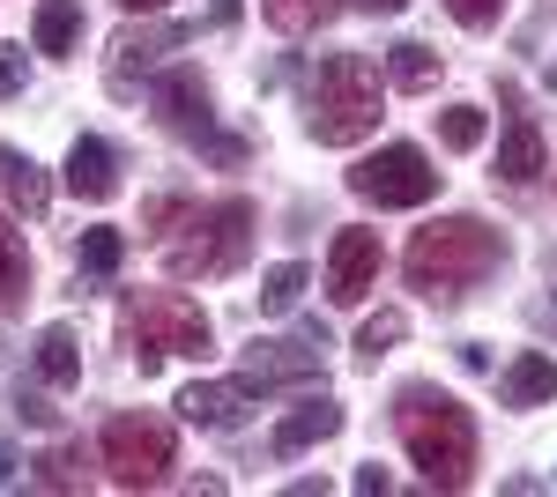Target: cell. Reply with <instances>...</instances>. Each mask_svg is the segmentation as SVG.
I'll return each mask as SVG.
<instances>
[{
  "instance_id": "cell-1",
  "label": "cell",
  "mask_w": 557,
  "mask_h": 497,
  "mask_svg": "<svg viewBox=\"0 0 557 497\" xmlns=\"http://www.w3.org/2000/svg\"><path fill=\"white\" fill-rule=\"evenodd\" d=\"M394 431H401V446L409 460L424 468L431 490H469L475 475V415L454 401V394H438V386H401L394 394Z\"/></svg>"
},
{
  "instance_id": "cell-2",
  "label": "cell",
  "mask_w": 557,
  "mask_h": 497,
  "mask_svg": "<svg viewBox=\"0 0 557 497\" xmlns=\"http://www.w3.org/2000/svg\"><path fill=\"white\" fill-rule=\"evenodd\" d=\"M498 260H506V231H491L483 215H438V223H424L409 238L401 275L431 297H461L469 283L498 275Z\"/></svg>"
},
{
  "instance_id": "cell-3",
  "label": "cell",
  "mask_w": 557,
  "mask_h": 497,
  "mask_svg": "<svg viewBox=\"0 0 557 497\" xmlns=\"http://www.w3.org/2000/svg\"><path fill=\"white\" fill-rule=\"evenodd\" d=\"M380 104H386L380 67L364 52H327L312 67V83H305V134L320 149H357L380 126Z\"/></svg>"
},
{
  "instance_id": "cell-4",
  "label": "cell",
  "mask_w": 557,
  "mask_h": 497,
  "mask_svg": "<svg viewBox=\"0 0 557 497\" xmlns=\"http://www.w3.org/2000/svg\"><path fill=\"white\" fill-rule=\"evenodd\" d=\"M253 246V201L223 194L209 208H186V231L164 238V268L172 275H231Z\"/></svg>"
},
{
  "instance_id": "cell-5",
  "label": "cell",
  "mask_w": 557,
  "mask_h": 497,
  "mask_svg": "<svg viewBox=\"0 0 557 497\" xmlns=\"http://www.w3.org/2000/svg\"><path fill=\"white\" fill-rule=\"evenodd\" d=\"M127 334H134V364H141V372H157L164 357H209V341H215L209 312L186 290H149L134 305Z\"/></svg>"
},
{
  "instance_id": "cell-6",
  "label": "cell",
  "mask_w": 557,
  "mask_h": 497,
  "mask_svg": "<svg viewBox=\"0 0 557 497\" xmlns=\"http://www.w3.org/2000/svg\"><path fill=\"white\" fill-rule=\"evenodd\" d=\"M97 453H104V468H112V483L120 490H157L164 475L178 468V438L164 415H112L104 423V438H97Z\"/></svg>"
},
{
  "instance_id": "cell-7",
  "label": "cell",
  "mask_w": 557,
  "mask_h": 497,
  "mask_svg": "<svg viewBox=\"0 0 557 497\" xmlns=\"http://www.w3.org/2000/svg\"><path fill=\"white\" fill-rule=\"evenodd\" d=\"M349 194L372 208H424L438 194V164H431L417 141H386L380 157L349 164Z\"/></svg>"
},
{
  "instance_id": "cell-8",
  "label": "cell",
  "mask_w": 557,
  "mask_h": 497,
  "mask_svg": "<svg viewBox=\"0 0 557 497\" xmlns=\"http://www.w3.org/2000/svg\"><path fill=\"white\" fill-rule=\"evenodd\" d=\"M372 283H380V231L349 223V231H335V246H327V297L335 305H364Z\"/></svg>"
},
{
  "instance_id": "cell-9",
  "label": "cell",
  "mask_w": 557,
  "mask_h": 497,
  "mask_svg": "<svg viewBox=\"0 0 557 497\" xmlns=\"http://www.w3.org/2000/svg\"><path fill=\"white\" fill-rule=\"evenodd\" d=\"M320 334H305V341H268L260 334L253 349H246V386H305V378H320Z\"/></svg>"
},
{
  "instance_id": "cell-10",
  "label": "cell",
  "mask_w": 557,
  "mask_h": 497,
  "mask_svg": "<svg viewBox=\"0 0 557 497\" xmlns=\"http://www.w3.org/2000/svg\"><path fill=\"white\" fill-rule=\"evenodd\" d=\"M157 120L186 134V141H201L215 126V104H209V83H201V67H172L164 83H157Z\"/></svg>"
},
{
  "instance_id": "cell-11",
  "label": "cell",
  "mask_w": 557,
  "mask_h": 497,
  "mask_svg": "<svg viewBox=\"0 0 557 497\" xmlns=\"http://www.w3.org/2000/svg\"><path fill=\"white\" fill-rule=\"evenodd\" d=\"M178 415L201 423V431H238V423H246V378H238V386H231V378H194V386L178 394Z\"/></svg>"
},
{
  "instance_id": "cell-12",
  "label": "cell",
  "mask_w": 557,
  "mask_h": 497,
  "mask_svg": "<svg viewBox=\"0 0 557 497\" xmlns=\"http://www.w3.org/2000/svg\"><path fill=\"white\" fill-rule=\"evenodd\" d=\"M172 45H186L178 23H134V30H120L112 38V89H134V67H157Z\"/></svg>"
},
{
  "instance_id": "cell-13",
  "label": "cell",
  "mask_w": 557,
  "mask_h": 497,
  "mask_svg": "<svg viewBox=\"0 0 557 497\" xmlns=\"http://www.w3.org/2000/svg\"><path fill=\"white\" fill-rule=\"evenodd\" d=\"M335 431H343V409H335L327 394H312V401H298V409L275 423V438H268V446L290 460V453H312V446H327Z\"/></svg>"
},
{
  "instance_id": "cell-14",
  "label": "cell",
  "mask_w": 557,
  "mask_h": 497,
  "mask_svg": "<svg viewBox=\"0 0 557 497\" xmlns=\"http://www.w3.org/2000/svg\"><path fill=\"white\" fill-rule=\"evenodd\" d=\"M67 186H75L83 201H112V194H120V157H112V141L75 134V149H67Z\"/></svg>"
},
{
  "instance_id": "cell-15",
  "label": "cell",
  "mask_w": 557,
  "mask_h": 497,
  "mask_svg": "<svg viewBox=\"0 0 557 497\" xmlns=\"http://www.w3.org/2000/svg\"><path fill=\"white\" fill-rule=\"evenodd\" d=\"M498 394H506V409H543V401H557V357L520 349L513 364H506V378H498Z\"/></svg>"
},
{
  "instance_id": "cell-16",
  "label": "cell",
  "mask_w": 557,
  "mask_h": 497,
  "mask_svg": "<svg viewBox=\"0 0 557 497\" xmlns=\"http://www.w3.org/2000/svg\"><path fill=\"white\" fill-rule=\"evenodd\" d=\"M543 171H550V149H543L535 120H513L506 141H498V178H506V186H535Z\"/></svg>"
},
{
  "instance_id": "cell-17",
  "label": "cell",
  "mask_w": 557,
  "mask_h": 497,
  "mask_svg": "<svg viewBox=\"0 0 557 497\" xmlns=\"http://www.w3.org/2000/svg\"><path fill=\"white\" fill-rule=\"evenodd\" d=\"M0 201L15 208V215H45L52 201V186H45V171L23 157V149H0Z\"/></svg>"
},
{
  "instance_id": "cell-18",
  "label": "cell",
  "mask_w": 557,
  "mask_h": 497,
  "mask_svg": "<svg viewBox=\"0 0 557 497\" xmlns=\"http://www.w3.org/2000/svg\"><path fill=\"white\" fill-rule=\"evenodd\" d=\"M45 60H67L83 45V0H38V23H30Z\"/></svg>"
},
{
  "instance_id": "cell-19",
  "label": "cell",
  "mask_w": 557,
  "mask_h": 497,
  "mask_svg": "<svg viewBox=\"0 0 557 497\" xmlns=\"http://www.w3.org/2000/svg\"><path fill=\"white\" fill-rule=\"evenodd\" d=\"M30 297V246L15 231V208H0V312H15Z\"/></svg>"
},
{
  "instance_id": "cell-20",
  "label": "cell",
  "mask_w": 557,
  "mask_h": 497,
  "mask_svg": "<svg viewBox=\"0 0 557 497\" xmlns=\"http://www.w3.org/2000/svg\"><path fill=\"white\" fill-rule=\"evenodd\" d=\"M30 364H38L45 386H75V378H83V349H75V327H60V320H52V327H38V357H30Z\"/></svg>"
},
{
  "instance_id": "cell-21",
  "label": "cell",
  "mask_w": 557,
  "mask_h": 497,
  "mask_svg": "<svg viewBox=\"0 0 557 497\" xmlns=\"http://www.w3.org/2000/svg\"><path fill=\"white\" fill-rule=\"evenodd\" d=\"M438 67H446V60H438L431 45H417V38H401L394 52H386V83H394V89H431V83H438Z\"/></svg>"
},
{
  "instance_id": "cell-22",
  "label": "cell",
  "mask_w": 557,
  "mask_h": 497,
  "mask_svg": "<svg viewBox=\"0 0 557 497\" xmlns=\"http://www.w3.org/2000/svg\"><path fill=\"white\" fill-rule=\"evenodd\" d=\"M335 8H343V0H260V15H268L283 38H305V30H320Z\"/></svg>"
},
{
  "instance_id": "cell-23",
  "label": "cell",
  "mask_w": 557,
  "mask_h": 497,
  "mask_svg": "<svg viewBox=\"0 0 557 497\" xmlns=\"http://www.w3.org/2000/svg\"><path fill=\"white\" fill-rule=\"evenodd\" d=\"M305 283H312V268H305V260H283V268H268V275H260V312H298Z\"/></svg>"
},
{
  "instance_id": "cell-24",
  "label": "cell",
  "mask_w": 557,
  "mask_h": 497,
  "mask_svg": "<svg viewBox=\"0 0 557 497\" xmlns=\"http://www.w3.org/2000/svg\"><path fill=\"white\" fill-rule=\"evenodd\" d=\"M431 120H438V141H446L454 157L483 149V104H446V112H431Z\"/></svg>"
},
{
  "instance_id": "cell-25",
  "label": "cell",
  "mask_w": 557,
  "mask_h": 497,
  "mask_svg": "<svg viewBox=\"0 0 557 497\" xmlns=\"http://www.w3.org/2000/svg\"><path fill=\"white\" fill-rule=\"evenodd\" d=\"M120 260H127V238H120L112 223H97V231H83V246H75V268H83V275H112Z\"/></svg>"
},
{
  "instance_id": "cell-26",
  "label": "cell",
  "mask_w": 557,
  "mask_h": 497,
  "mask_svg": "<svg viewBox=\"0 0 557 497\" xmlns=\"http://www.w3.org/2000/svg\"><path fill=\"white\" fill-rule=\"evenodd\" d=\"M401 334H409V312H394V305H386V312H372V320L357 327V357H364V364H380Z\"/></svg>"
},
{
  "instance_id": "cell-27",
  "label": "cell",
  "mask_w": 557,
  "mask_h": 497,
  "mask_svg": "<svg viewBox=\"0 0 557 497\" xmlns=\"http://www.w3.org/2000/svg\"><path fill=\"white\" fill-rule=\"evenodd\" d=\"M30 483L38 490H83V453L75 446H52L45 460H30Z\"/></svg>"
},
{
  "instance_id": "cell-28",
  "label": "cell",
  "mask_w": 557,
  "mask_h": 497,
  "mask_svg": "<svg viewBox=\"0 0 557 497\" xmlns=\"http://www.w3.org/2000/svg\"><path fill=\"white\" fill-rule=\"evenodd\" d=\"M446 15H454L461 30H491V23L506 15V0H446Z\"/></svg>"
},
{
  "instance_id": "cell-29",
  "label": "cell",
  "mask_w": 557,
  "mask_h": 497,
  "mask_svg": "<svg viewBox=\"0 0 557 497\" xmlns=\"http://www.w3.org/2000/svg\"><path fill=\"white\" fill-rule=\"evenodd\" d=\"M23 75H30V67H23V45L0 38V97H23Z\"/></svg>"
},
{
  "instance_id": "cell-30",
  "label": "cell",
  "mask_w": 557,
  "mask_h": 497,
  "mask_svg": "<svg viewBox=\"0 0 557 497\" xmlns=\"http://www.w3.org/2000/svg\"><path fill=\"white\" fill-rule=\"evenodd\" d=\"M15 415H23V423H38V431H52V423H60V409H52L45 394H15Z\"/></svg>"
},
{
  "instance_id": "cell-31",
  "label": "cell",
  "mask_w": 557,
  "mask_h": 497,
  "mask_svg": "<svg viewBox=\"0 0 557 497\" xmlns=\"http://www.w3.org/2000/svg\"><path fill=\"white\" fill-rule=\"evenodd\" d=\"M8 483H23V460H15L8 446H0V490H8Z\"/></svg>"
},
{
  "instance_id": "cell-32",
  "label": "cell",
  "mask_w": 557,
  "mask_h": 497,
  "mask_svg": "<svg viewBox=\"0 0 557 497\" xmlns=\"http://www.w3.org/2000/svg\"><path fill=\"white\" fill-rule=\"evenodd\" d=\"M357 8H364V15H401L409 0H357Z\"/></svg>"
},
{
  "instance_id": "cell-33",
  "label": "cell",
  "mask_w": 557,
  "mask_h": 497,
  "mask_svg": "<svg viewBox=\"0 0 557 497\" xmlns=\"http://www.w3.org/2000/svg\"><path fill=\"white\" fill-rule=\"evenodd\" d=\"M215 8V23H238V0H209Z\"/></svg>"
},
{
  "instance_id": "cell-34",
  "label": "cell",
  "mask_w": 557,
  "mask_h": 497,
  "mask_svg": "<svg viewBox=\"0 0 557 497\" xmlns=\"http://www.w3.org/2000/svg\"><path fill=\"white\" fill-rule=\"evenodd\" d=\"M120 8H127V15H157L164 0H120Z\"/></svg>"
},
{
  "instance_id": "cell-35",
  "label": "cell",
  "mask_w": 557,
  "mask_h": 497,
  "mask_svg": "<svg viewBox=\"0 0 557 497\" xmlns=\"http://www.w3.org/2000/svg\"><path fill=\"white\" fill-rule=\"evenodd\" d=\"M550 89H557V67H550Z\"/></svg>"
}]
</instances>
